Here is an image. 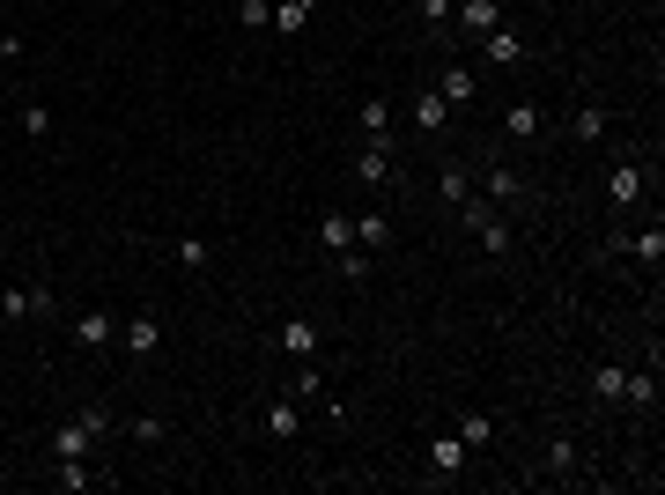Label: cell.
Segmentation results:
<instances>
[{
  "label": "cell",
  "mask_w": 665,
  "mask_h": 495,
  "mask_svg": "<svg viewBox=\"0 0 665 495\" xmlns=\"http://www.w3.org/2000/svg\"><path fill=\"white\" fill-rule=\"evenodd\" d=\"M459 222H466V237H473V244H481V252H488V259H503V252H510V244H518V230H510V215H503V207H496V200H488V193H481V185H473V193L459 200Z\"/></svg>",
  "instance_id": "obj_1"
},
{
  "label": "cell",
  "mask_w": 665,
  "mask_h": 495,
  "mask_svg": "<svg viewBox=\"0 0 665 495\" xmlns=\"http://www.w3.org/2000/svg\"><path fill=\"white\" fill-rule=\"evenodd\" d=\"M104 436H111V414L104 407H82V414H67V422L52 429V459H89Z\"/></svg>",
  "instance_id": "obj_2"
},
{
  "label": "cell",
  "mask_w": 665,
  "mask_h": 495,
  "mask_svg": "<svg viewBox=\"0 0 665 495\" xmlns=\"http://www.w3.org/2000/svg\"><path fill=\"white\" fill-rule=\"evenodd\" d=\"M481 193L496 200V207H525V200H532V185H525L510 163H488V170H481Z\"/></svg>",
  "instance_id": "obj_3"
},
{
  "label": "cell",
  "mask_w": 665,
  "mask_h": 495,
  "mask_svg": "<svg viewBox=\"0 0 665 495\" xmlns=\"http://www.w3.org/2000/svg\"><path fill=\"white\" fill-rule=\"evenodd\" d=\"M392 170H399L392 141H363L355 148V185H392Z\"/></svg>",
  "instance_id": "obj_4"
},
{
  "label": "cell",
  "mask_w": 665,
  "mask_h": 495,
  "mask_svg": "<svg viewBox=\"0 0 665 495\" xmlns=\"http://www.w3.org/2000/svg\"><path fill=\"white\" fill-rule=\"evenodd\" d=\"M111 340H119V318H111V311H82V318H74V348L97 355V348H111Z\"/></svg>",
  "instance_id": "obj_5"
},
{
  "label": "cell",
  "mask_w": 665,
  "mask_h": 495,
  "mask_svg": "<svg viewBox=\"0 0 665 495\" xmlns=\"http://www.w3.org/2000/svg\"><path fill=\"white\" fill-rule=\"evenodd\" d=\"M156 348H163V318L156 311H133L126 318V355L141 363V355H156Z\"/></svg>",
  "instance_id": "obj_6"
},
{
  "label": "cell",
  "mask_w": 665,
  "mask_h": 495,
  "mask_svg": "<svg viewBox=\"0 0 665 495\" xmlns=\"http://www.w3.org/2000/svg\"><path fill=\"white\" fill-rule=\"evenodd\" d=\"M281 355H296V363H303V355H318V340H326V333H318V318H281Z\"/></svg>",
  "instance_id": "obj_7"
},
{
  "label": "cell",
  "mask_w": 665,
  "mask_h": 495,
  "mask_svg": "<svg viewBox=\"0 0 665 495\" xmlns=\"http://www.w3.org/2000/svg\"><path fill=\"white\" fill-rule=\"evenodd\" d=\"M481 60H496V67H518V60H525V37L510 30V23H496V30H481Z\"/></svg>",
  "instance_id": "obj_8"
},
{
  "label": "cell",
  "mask_w": 665,
  "mask_h": 495,
  "mask_svg": "<svg viewBox=\"0 0 665 495\" xmlns=\"http://www.w3.org/2000/svg\"><path fill=\"white\" fill-rule=\"evenodd\" d=\"M606 200H614V207H636V200H643V163H636V156L606 170Z\"/></svg>",
  "instance_id": "obj_9"
},
{
  "label": "cell",
  "mask_w": 665,
  "mask_h": 495,
  "mask_svg": "<svg viewBox=\"0 0 665 495\" xmlns=\"http://www.w3.org/2000/svg\"><path fill=\"white\" fill-rule=\"evenodd\" d=\"M451 23H459L466 37H481V30L503 23V0H459V8H451Z\"/></svg>",
  "instance_id": "obj_10"
},
{
  "label": "cell",
  "mask_w": 665,
  "mask_h": 495,
  "mask_svg": "<svg viewBox=\"0 0 665 495\" xmlns=\"http://www.w3.org/2000/svg\"><path fill=\"white\" fill-rule=\"evenodd\" d=\"M436 193H444V207H459V200L473 193V163H459V156H444V163H436Z\"/></svg>",
  "instance_id": "obj_11"
},
{
  "label": "cell",
  "mask_w": 665,
  "mask_h": 495,
  "mask_svg": "<svg viewBox=\"0 0 665 495\" xmlns=\"http://www.w3.org/2000/svg\"><path fill=\"white\" fill-rule=\"evenodd\" d=\"M569 141L599 148L606 141V104H577V111H569Z\"/></svg>",
  "instance_id": "obj_12"
},
{
  "label": "cell",
  "mask_w": 665,
  "mask_h": 495,
  "mask_svg": "<svg viewBox=\"0 0 665 495\" xmlns=\"http://www.w3.org/2000/svg\"><path fill=\"white\" fill-rule=\"evenodd\" d=\"M355 244H363V252H385V244H392V215H385V207L355 215Z\"/></svg>",
  "instance_id": "obj_13"
},
{
  "label": "cell",
  "mask_w": 665,
  "mask_h": 495,
  "mask_svg": "<svg viewBox=\"0 0 665 495\" xmlns=\"http://www.w3.org/2000/svg\"><path fill=\"white\" fill-rule=\"evenodd\" d=\"M503 133H510V141H540V133H547V111H540V104H510Z\"/></svg>",
  "instance_id": "obj_14"
},
{
  "label": "cell",
  "mask_w": 665,
  "mask_h": 495,
  "mask_svg": "<svg viewBox=\"0 0 665 495\" xmlns=\"http://www.w3.org/2000/svg\"><path fill=\"white\" fill-rule=\"evenodd\" d=\"M355 126H363V141H392V104H385V97H363Z\"/></svg>",
  "instance_id": "obj_15"
},
{
  "label": "cell",
  "mask_w": 665,
  "mask_h": 495,
  "mask_svg": "<svg viewBox=\"0 0 665 495\" xmlns=\"http://www.w3.org/2000/svg\"><path fill=\"white\" fill-rule=\"evenodd\" d=\"M296 429H303L296 399H274V407H266V436H274V444H296Z\"/></svg>",
  "instance_id": "obj_16"
},
{
  "label": "cell",
  "mask_w": 665,
  "mask_h": 495,
  "mask_svg": "<svg viewBox=\"0 0 665 495\" xmlns=\"http://www.w3.org/2000/svg\"><path fill=\"white\" fill-rule=\"evenodd\" d=\"M621 252H629L636 266H658V259H665V230H658V222H651V230H636V237H621Z\"/></svg>",
  "instance_id": "obj_17"
},
{
  "label": "cell",
  "mask_w": 665,
  "mask_h": 495,
  "mask_svg": "<svg viewBox=\"0 0 665 495\" xmlns=\"http://www.w3.org/2000/svg\"><path fill=\"white\" fill-rule=\"evenodd\" d=\"M318 244H326V252H348V244H355V215H340V207L318 215Z\"/></svg>",
  "instance_id": "obj_18"
},
{
  "label": "cell",
  "mask_w": 665,
  "mask_h": 495,
  "mask_svg": "<svg viewBox=\"0 0 665 495\" xmlns=\"http://www.w3.org/2000/svg\"><path fill=\"white\" fill-rule=\"evenodd\" d=\"M414 126H422V133H444V126H451V104L436 97V89H422V97H414Z\"/></svg>",
  "instance_id": "obj_19"
},
{
  "label": "cell",
  "mask_w": 665,
  "mask_h": 495,
  "mask_svg": "<svg viewBox=\"0 0 665 495\" xmlns=\"http://www.w3.org/2000/svg\"><path fill=\"white\" fill-rule=\"evenodd\" d=\"M459 466H466V444H459V436H444V444L429 451V481H451Z\"/></svg>",
  "instance_id": "obj_20"
},
{
  "label": "cell",
  "mask_w": 665,
  "mask_h": 495,
  "mask_svg": "<svg viewBox=\"0 0 665 495\" xmlns=\"http://www.w3.org/2000/svg\"><path fill=\"white\" fill-rule=\"evenodd\" d=\"M540 466H547V473H577V466H584V451H577V436H555V444H547V451H540Z\"/></svg>",
  "instance_id": "obj_21"
},
{
  "label": "cell",
  "mask_w": 665,
  "mask_h": 495,
  "mask_svg": "<svg viewBox=\"0 0 665 495\" xmlns=\"http://www.w3.org/2000/svg\"><path fill=\"white\" fill-rule=\"evenodd\" d=\"M311 15H318V0H274V30H303V23H311Z\"/></svg>",
  "instance_id": "obj_22"
},
{
  "label": "cell",
  "mask_w": 665,
  "mask_h": 495,
  "mask_svg": "<svg viewBox=\"0 0 665 495\" xmlns=\"http://www.w3.org/2000/svg\"><path fill=\"white\" fill-rule=\"evenodd\" d=\"M473 89H481V82H473V67H451L444 82H436V97H444V104H473Z\"/></svg>",
  "instance_id": "obj_23"
},
{
  "label": "cell",
  "mask_w": 665,
  "mask_h": 495,
  "mask_svg": "<svg viewBox=\"0 0 665 495\" xmlns=\"http://www.w3.org/2000/svg\"><path fill=\"white\" fill-rule=\"evenodd\" d=\"M52 466H60L52 481H60V488H74V495H82V488H97V466H89V459H52Z\"/></svg>",
  "instance_id": "obj_24"
},
{
  "label": "cell",
  "mask_w": 665,
  "mask_h": 495,
  "mask_svg": "<svg viewBox=\"0 0 665 495\" xmlns=\"http://www.w3.org/2000/svg\"><path fill=\"white\" fill-rule=\"evenodd\" d=\"M621 385H629V370H621V363H599L592 370V399H606V407L621 399Z\"/></svg>",
  "instance_id": "obj_25"
},
{
  "label": "cell",
  "mask_w": 665,
  "mask_h": 495,
  "mask_svg": "<svg viewBox=\"0 0 665 495\" xmlns=\"http://www.w3.org/2000/svg\"><path fill=\"white\" fill-rule=\"evenodd\" d=\"M333 266H340V281H370V252H363V244H348V252H333Z\"/></svg>",
  "instance_id": "obj_26"
},
{
  "label": "cell",
  "mask_w": 665,
  "mask_h": 495,
  "mask_svg": "<svg viewBox=\"0 0 665 495\" xmlns=\"http://www.w3.org/2000/svg\"><path fill=\"white\" fill-rule=\"evenodd\" d=\"M621 399H636V407H658V363L643 370V377H629V385H621Z\"/></svg>",
  "instance_id": "obj_27"
},
{
  "label": "cell",
  "mask_w": 665,
  "mask_h": 495,
  "mask_svg": "<svg viewBox=\"0 0 665 495\" xmlns=\"http://www.w3.org/2000/svg\"><path fill=\"white\" fill-rule=\"evenodd\" d=\"M237 23L244 30H274V0H237Z\"/></svg>",
  "instance_id": "obj_28"
},
{
  "label": "cell",
  "mask_w": 665,
  "mask_h": 495,
  "mask_svg": "<svg viewBox=\"0 0 665 495\" xmlns=\"http://www.w3.org/2000/svg\"><path fill=\"white\" fill-rule=\"evenodd\" d=\"M15 126H23L30 141H45V133H52V111H45V104H23V111H15Z\"/></svg>",
  "instance_id": "obj_29"
},
{
  "label": "cell",
  "mask_w": 665,
  "mask_h": 495,
  "mask_svg": "<svg viewBox=\"0 0 665 495\" xmlns=\"http://www.w3.org/2000/svg\"><path fill=\"white\" fill-rule=\"evenodd\" d=\"M488 436H496V422H488V414H466V422H459V444H466V451H481Z\"/></svg>",
  "instance_id": "obj_30"
},
{
  "label": "cell",
  "mask_w": 665,
  "mask_h": 495,
  "mask_svg": "<svg viewBox=\"0 0 665 495\" xmlns=\"http://www.w3.org/2000/svg\"><path fill=\"white\" fill-rule=\"evenodd\" d=\"M326 392V377H318V363H296V385H289V399H318Z\"/></svg>",
  "instance_id": "obj_31"
},
{
  "label": "cell",
  "mask_w": 665,
  "mask_h": 495,
  "mask_svg": "<svg viewBox=\"0 0 665 495\" xmlns=\"http://www.w3.org/2000/svg\"><path fill=\"white\" fill-rule=\"evenodd\" d=\"M23 289H30V318H60V296H52L45 281H23Z\"/></svg>",
  "instance_id": "obj_32"
},
{
  "label": "cell",
  "mask_w": 665,
  "mask_h": 495,
  "mask_svg": "<svg viewBox=\"0 0 665 495\" xmlns=\"http://www.w3.org/2000/svg\"><path fill=\"white\" fill-rule=\"evenodd\" d=\"M414 8H422V23H429V30H444V23H451V8H459V0H414Z\"/></svg>",
  "instance_id": "obj_33"
},
{
  "label": "cell",
  "mask_w": 665,
  "mask_h": 495,
  "mask_svg": "<svg viewBox=\"0 0 665 495\" xmlns=\"http://www.w3.org/2000/svg\"><path fill=\"white\" fill-rule=\"evenodd\" d=\"M178 266H193V274H200V266H207V237H178Z\"/></svg>",
  "instance_id": "obj_34"
},
{
  "label": "cell",
  "mask_w": 665,
  "mask_h": 495,
  "mask_svg": "<svg viewBox=\"0 0 665 495\" xmlns=\"http://www.w3.org/2000/svg\"><path fill=\"white\" fill-rule=\"evenodd\" d=\"M0 318H30V289H0Z\"/></svg>",
  "instance_id": "obj_35"
},
{
  "label": "cell",
  "mask_w": 665,
  "mask_h": 495,
  "mask_svg": "<svg viewBox=\"0 0 665 495\" xmlns=\"http://www.w3.org/2000/svg\"><path fill=\"white\" fill-rule=\"evenodd\" d=\"M133 444H163V422H156V414H133Z\"/></svg>",
  "instance_id": "obj_36"
},
{
  "label": "cell",
  "mask_w": 665,
  "mask_h": 495,
  "mask_svg": "<svg viewBox=\"0 0 665 495\" xmlns=\"http://www.w3.org/2000/svg\"><path fill=\"white\" fill-rule=\"evenodd\" d=\"M0 126H8V111H0Z\"/></svg>",
  "instance_id": "obj_37"
}]
</instances>
